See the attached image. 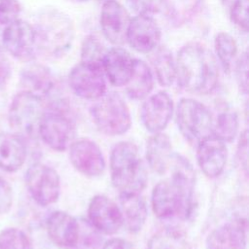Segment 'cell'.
<instances>
[{
  "label": "cell",
  "instance_id": "cell-1",
  "mask_svg": "<svg viewBox=\"0 0 249 249\" xmlns=\"http://www.w3.org/2000/svg\"><path fill=\"white\" fill-rule=\"evenodd\" d=\"M169 169L171 176L152 190V210L161 220H187L194 209L196 172L191 162L178 154H174Z\"/></svg>",
  "mask_w": 249,
  "mask_h": 249
},
{
  "label": "cell",
  "instance_id": "cell-2",
  "mask_svg": "<svg viewBox=\"0 0 249 249\" xmlns=\"http://www.w3.org/2000/svg\"><path fill=\"white\" fill-rule=\"evenodd\" d=\"M178 86L192 93L208 94L217 87L219 67L214 54L199 43L183 46L175 60Z\"/></svg>",
  "mask_w": 249,
  "mask_h": 249
},
{
  "label": "cell",
  "instance_id": "cell-3",
  "mask_svg": "<svg viewBox=\"0 0 249 249\" xmlns=\"http://www.w3.org/2000/svg\"><path fill=\"white\" fill-rule=\"evenodd\" d=\"M37 52L48 58H59L72 46L75 29L71 18L56 8L43 9L33 25Z\"/></svg>",
  "mask_w": 249,
  "mask_h": 249
},
{
  "label": "cell",
  "instance_id": "cell-4",
  "mask_svg": "<svg viewBox=\"0 0 249 249\" xmlns=\"http://www.w3.org/2000/svg\"><path fill=\"white\" fill-rule=\"evenodd\" d=\"M109 167L111 182L120 194H141L145 189L148 173L133 142L120 141L114 145Z\"/></svg>",
  "mask_w": 249,
  "mask_h": 249
},
{
  "label": "cell",
  "instance_id": "cell-5",
  "mask_svg": "<svg viewBox=\"0 0 249 249\" xmlns=\"http://www.w3.org/2000/svg\"><path fill=\"white\" fill-rule=\"evenodd\" d=\"M46 111L40 121L37 135L52 150L66 151L74 141L75 122L63 98L45 100Z\"/></svg>",
  "mask_w": 249,
  "mask_h": 249
},
{
  "label": "cell",
  "instance_id": "cell-6",
  "mask_svg": "<svg viewBox=\"0 0 249 249\" xmlns=\"http://www.w3.org/2000/svg\"><path fill=\"white\" fill-rule=\"evenodd\" d=\"M89 113L96 128L105 135H123L131 126L129 108L117 92L105 93L94 100Z\"/></svg>",
  "mask_w": 249,
  "mask_h": 249
},
{
  "label": "cell",
  "instance_id": "cell-7",
  "mask_svg": "<svg viewBox=\"0 0 249 249\" xmlns=\"http://www.w3.org/2000/svg\"><path fill=\"white\" fill-rule=\"evenodd\" d=\"M46 111L43 97L22 90L17 93L9 107L8 121L14 132L24 139L37 135L40 121Z\"/></svg>",
  "mask_w": 249,
  "mask_h": 249
},
{
  "label": "cell",
  "instance_id": "cell-8",
  "mask_svg": "<svg viewBox=\"0 0 249 249\" xmlns=\"http://www.w3.org/2000/svg\"><path fill=\"white\" fill-rule=\"evenodd\" d=\"M176 124L182 136L191 144H197L213 131V116L200 101L182 98L176 107Z\"/></svg>",
  "mask_w": 249,
  "mask_h": 249
},
{
  "label": "cell",
  "instance_id": "cell-9",
  "mask_svg": "<svg viewBox=\"0 0 249 249\" xmlns=\"http://www.w3.org/2000/svg\"><path fill=\"white\" fill-rule=\"evenodd\" d=\"M29 195L40 206H49L58 200L61 191L60 177L50 165L41 162L31 164L25 173Z\"/></svg>",
  "mask_w": 249,
  "mask_h": 249
},
{
  "label": "cell",
  "instance_id": "cell-10",
  "mask_svg": "<svg viewBox=\"0 0 249 249\" xmlns=\"http://www.w3.org/2000/svg\"><path fill=\"white\" fill-rule=\"evenodd\" d=\"M5 26L2 33V42L5 50L20 61H32L37 53L33 25L18 18Z\"/></svg>",
  "mask_w": 249,
  "mask_h": 249
},
{
  "label": "cell",
  "instance_id": "cell-11",
  "mask_svg": "<svg viewBox=\"0 0 249 249\" xmlns=\"http://www.w3.org/2000/svg\"><path fill=\"white\" fill-rule=\"evenodd\" d=\"M72 166L82 175L89 178L101 176L106 168V160L98 144L88 138L74 140L68 148Z\"/></svg>",
  "mask_w": 249,
  "mask_h": 249
},
{
  "label": "cell",
  "instance_id": "cell-12",
  "mask_svg": "<svg viewBox=\"0 0 249 249\" xmlns=\"http://www.w3.org/2000/svg\"><path fill=\"white\" fill-rule=\"evenodd\" d=\"M68 83L72 91L83 99L96 100L106 93L105 75L98 66L80 61L70 70Z\"/></svg>",
  "mask_w": 249,
  "mask_h": 249
},
{
  "label": "cell",
  "instance_id": "cell-13",
  "mask_svg": "<svg viewBox=\"0 0 249 249\" xmlns=\"http://www.w3.org/2000/svg\"><path fill=\"white\" fill-rule=\"evenodd\" d=\"M88 221L100 233L107 235L117 233L124 226L120 206L104 195L91 197L88 206Z\"/></svg>",
  "mask_w": 249,
  "mask_h": 249
},
{
  "label": "cell",
  "instance_id": "cell-14",
  "mask_svg": "<svg viewBox=\"0 0 249 249\" xmlns=\"http://www.w3.org/2000/svg\"><path fill=\"white\" fill-rule=\"evenodd\" d=\"M174 112V104L166 91H158L147 96L140 110L144 127L152 134L162 132L168 125Z\"/></svg>",
  "mask_w": 249,
  "mask_h": 249
},
{
  "label": "cell",
  "instance_id": "cell-15",
  "mask_svg": "<svg viewBox=\"0 0 249 249\" xmlns=\"http://www.w3.org/2000/svg\"><path fill=\"white\" fill-rule=\"evenodd\" d=\"M127 10L117 0H106L100 13V27L105 38L115 46L126 42V33L130 22Z\"/></svg>",
  "mask_w": 249,
  "mask_h": 249
},
{
  "label": "cell",
  "instance_id": "cell-16",
  "mask_svg": "<svg viewBox=\"0 0 249 249\" xmlns=\"http://www.w3.org/2000/svg\"><path fill=\"white\" fill-rule=\"evenodd\" d=\"M160 28L152 16L137 15L130 19L126 42L136 52L150 53L160 45Z\"/></svg>",
  "mask_w": 249,
  "mask_h": 249
},
{
  "label": "cell",
  "instance_id": "cell-17",
  "mask_svg": "<svg viewBox=\"0 0 249 249\" xmlns=\"http://www.w3.org/2000/svg\"><path fill=\"white\" fill-rule=\"evenodd\" d=\"M226 144L213 134L196 144V161L206 177L217 178L224 172L228 160Z\"/></svg>",
  "mask_w": 249,
  "mask_h": 249
},
{
  "label": "cell",
  "instance_id": "cell-18",
  "mask_svg": "<svg viewBox=\"0 0 249 249\" xmlns=\"http://www.w3.org/2000/svg\"><path fill=\"white\" fill-rule=\"evenodd\" d=\"M205 247L206 249H246V222L238 219L216 227L208 233Z\"/></svg>",
  "mask_w": 249,
  "mask_h": 249
},
{
  "label": "cell",
  "instance_id": "cell-19",
  "mask_svg": "<svg viewBox=\"0 0 249 249\" xmlns=\"http://www.w3.org/2000/svg\"><path fill=\"white\" fill-rule=\"evenodd\" d=\"M79 220L71 214L56 210L52 212L46 220L47 233L57 246L72 249L79 234Z\"/></svg>",
  "mask_w": 249,
  "mask_h": 249
},
{
  "label": "cell",
  "instance_id": "cell-20",
  "mask_svg": "<svg viewBox=\"0 0 249 249\" xmlns=\"http://www.w3.org/2000/svg\"><path fill=\"white\" fill-rule=\"evenodd\" d=\"M133 63L134 58L130 53L124 48L116 46L107 51L102 62V69L111 85L125 87L131 78Z\"/></svg>",
  "mask_w": 249,
  "mask_h": 249
},
{
  "label": "cell",
  "instance_id": "cell-21",
  "mask_svg": "<svg viewBox=\"0 0 249 249\" xmlns=\"http://www.w3.org/2000/svg\"><path fill=\"white\" fill-rule=\"evenodd\" d=\"M27 157L26 140L16 132H0V169L9 173L19 170Z\"/></svg>",
  "mask_w": 249,
  "mask_h": 249
},
{
  "label": "cell",
  "instance_id": "cell-22",
  "mask_svg": "<svg viewBox=\"0 0 249 249\" xmlns=\"http://www.w3.org/2000/svg\"><path fill=\"white\" fill-rule=\"evenodd\" d=\"M174 154L171 140L163 132L152 134L146 143L147 163L159 175L164 174L170 168Z\"/></svg>",
  "mask_w": 249,
  "mask_h": 249
},
{
  "label": "cell",
  "instance_id": "cell-23",
  "mask_svg": "<svg viewBox=\"0 0 249 249\" xmlns=\"http://www.w3.org/2000/svg\"><path fill=\"white\" fill-rule=\"evenodd\" d=\"M20 84L23 90L46 98L56 86L51 70L39 63H30L20 73Z\"/></svg>",
  "mask_w": 249,
  "mask_h": 249
},
{
  "label": "cell",
  "instance_id": "cell-24",
  "mask_svg": "<svg viewBox=\"0 0 249 249\" xmlns=\"http://www.w3.org/2000/svg\"><path fill=\"white\" fill-rule=\"evenodd\" d=\"M120 202L124 224L130 232H139L148 217L145 199L141 196V194H120Z\"/></svg>",
  "mask_w": 249,
  "mask_h": 249
},
{
  "label": "cell",
  "instance_id": "cell-25",
  "mask_svg": "<svg viewBox=\"0 0 249 249\" xmlns=\"http://www.w3.org/2000/svg\"><path fill=\"white\" fill-rule=\"evenodd\" d=\"M154 87V77L148 64L138 58H134L133 71L130 80L125 86L127 95L135 100L146 98Z\"/></svg>",
  "mask_w": 249,
  "mask_h": 249
},
{
  "label": "cell",
  "instance_id": "cell-26",
  "mask_svg": "<svg viewBox=\"0 0 249 249\" xmlns=\"http://www.w3.org/2000/svg\"><path fill=\"white\" fill-rule=\"evenodd\" d=\"M150 61L156 77L162 87H170L176 82V64L172 53L165 46L159 45L150 53Z\"/></svg>",
  "mask_w": 249,
  "mask_h": 249
},
{
  "label": "cell",
  "instance_id": "cell-27",
  "mask_svg": "<svg viewBox=\"0 0 249 249\" xmlns=\"http://www.w3.org/2000/svg\"><path fill=\"white\" fill-rule=\"evenodd\" d=\"M147 249H193L184 231L165 228L155 232L147 243Z\"/></svg>",
  "mask_w": 249,
  "mask_h": 249
},
{
  "label": "cell",
  "instance_id": "cell-28",
  "mask_svg": "<svg viewBox=\"0 0 249 249\" xmlns=\"http://www.w3.org/2000/svg\"><path fill=\"white\" fill-rule=\"evenodd\" d=\"M201 3L202 0H163V7L170 22L181 25L196 15Z\"/></svg>",
  "mask_w": 249,
  "mask_h": 249
},
{
  "label": "cell",
  "instance_id": "cell-29",
  "mask_svg": "<svg viewBox=\"0 0 249 249\" xmlns=\"http://www.w3.org/2000/svg\"><path fill=\"white\" fill-rule=\"evenodd\" d=\"M239 129V120L236 112L232 110L222 111L216 121H213L212 134L225 143L232 142Z\"/></svg>",
  "mask_w": 249,
  "mask_h": 249
},
{
  "label": "cell",
  "instance_id": "cell-30",
  "mask_svg": "<svg viewBox=\"0 0 249 249\" xmlns=\"http://www.w3.org/2000/svg\"><path fill=\"white\" fill-rule=\"evenodd\" d=\"M214 48L223 70L226 73H230L237 53L235 39L227 32H220L215 36Z\"/></svg>",
  "mask_w": 249,
  "mask_h": 249
},
{
  "label": "cell",
  "instance_id": "cell-31",
  "mask_svg": "<svg viewBox=\"0 0 249 249\" xmlns=\"http://www.w3.org/2000/svg\"><path fill=\"white\" fill-rule=\"evenodd\" d=\"M108 50L93 35L87 36L81 48V62L102 68V62Z\"/></svg>",
  "mask_w": 249,
  "mask_h": 249
},
{
  "label": "cell",
  "instance_id": "cell-32",
  "mask_svg": "<svg viewBox=\"0 0 249 249\" xmlns=\"http://www.w3.org/2000/svg\"><path fill=\"white\" fill-rule=\"evenodd\" d=\"M79 234L72 249H98L101 246V233L88 221L79 220Z\"/></svg>",
  "mask_w": 249,
  "mask_h": 249
},
{
  "label": "cell",
  "instance_id": "cell-33",
  "mask_svg": "<svg viewBox=\"0 0 249 249\" xmlns=\"http://www.w3.org/2000/svg\"><path fill=\"white\" fill-rule=\"evenodd\" d=\"M0 249H33V245L23 231L6 228L0 231Z\"/></svg>",
  "mask_w": 249,
  "mask_h": 249
},
{
  "label": "cell",
  "instance_id": "cell-34",
  "mask_svg": "<svg viewBox=\"0 0 249 249\" xmlns=\"http://www.w3.org/2000/svg\"><path fill=\"white\" fill-rule=\"evenodd\" d=\"M230 18L240 30L248 31V0H233L229 5Z\"/></svg>",
  "mask_w": 249,
  "mask_h": 249
},
{
  "label": "cell",
  "instance_id": "cell-35",
  "mask_svg": "<svg viewBox=\"0 0 249 249\" xmlns=\"http://www.w3.org/2000/svg\"><path fill=\"white\" fill-rule=\"evenodd\" d=\"M20 5L18 0H0V24L7 25L18 18Z\"/></svg>",
  "mask_w": 249,
  "mask_h": 249
},
{
  "label": "cell",
  "instance_id": "cell-36",
  "mask_svg": "<svg viewBox=\"0 0 249 249\" xmlns=\"http://www.w3.org/2000/svg\"><path fill=\"white\" fill-rule=\"evenodd\" d=\"M127 3L138 15L151 16L163 8V0H127Z\"/></svg>",
  "mask_w": 249,
  "mask_h": 249
},
{
  "label": "cell",
  "instance_id": "cell-37",
  "mask_svg": "<svg viewBox=\"0 0 249 249\" xmlns=\"http://www.w3.org/2000/svg\"><path fill=\"white\" fill-rule=\"evenodd\" d=\"M235 77L240 90L247 94L248 92V54L243 53L235 63Z\"/></svg>",
  "mask_w": 249,
  "mask_h": 249
},
{
  "label": "cell",
  "instance_id": "cell-38",
  "mask_svg": "<svg viewBox=\"0 0 249 249\" xmlns=\"http://www.w3.org/2000/svg\"><path fill=\"white\" fill-rule=\"evenodd\" d=\"M13 205V189L9 182L0 176V215L10 212Z\"/></svg>",
  "mask_w": 249,
  "mask_h": 249
},
{
  "label": "cell",
  "instance_id": "cell-39",
  "mask_svg": "<svg viewBox=\"0 0 249 249\" xmlns=\"http://www.w3.org/2000/svg\"><path fill=\"white\" fill-rule=\"evenodd\" d=\"M237 160L243 168L244 172H247V158H248V133L247 130L245 129L243 132H241L239 141H238V146H237Z\"/></svg>",
  "mask_w": 249,
  "mask_h": 249
},
{
  "label": "cell",
  "instance_id": "cell-40",
  "mask_svg": "<svg viewBox=\"0 0 249 249\" xmlns=\"http://www.w3.org/2000/svg\"><path fill=\"white\" fill-rule=\"evenodd\" d=\"M11 76V66L7 58L0 53V88H4Z\"/></svg>",
  "mask_w": 249,
  "mask_h": 249
},
{
  "label": "cell",
  "instance_id": "cell-41",
  "mask_svg": "<svg viewBox=\"0 0 249 249\" xmlns=\"http://www.w3.org/2000/svg\"><path fill=\"white\" fill-rule=\"evenodd\" d=\"M101 249H132V248H131V244L126 240L114 237L107 240L102 245Z\"/></svg>",
  "mask_w": 249,
  "mask_h": 249
},
{
  "label": "cell",
  "instance_id": "cell-42",
  "mask_svg": "<svg viewBox=\"0 0 249 249\" xmlns=\"http://www.w3.org/2000/svg\"><path fill=\"white\" fill-rule=\"evenodd\" d=\"M71 2H75V3H84V2H88L89 0H69Z\"/></svg>",
  "mask_w": 249,
  "mask_h": 249
},
{
  "label": "cell",
  "instance_id": "cell-43",
  "mask_svg": "<svg viewBox=\"0 0 249 249\" xmlns=\"http://www.w3.org/2000/svg\"><path fill=\"white\" fill-rule=\"evenodd\" d=\"M233 0H222V2L225 4V5H230Z\"/></svg>",
  "mask_w": 249,
  "mask_h": 249
}]
</instances>
